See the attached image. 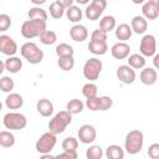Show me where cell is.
<instances>
[{"mask_svg":"<svg viewBox=\"0 0 159 159\" xmlns=\"http://www.w3.org/2000/svg\"><path fill=\"white\" fill-rule=\"evenodd\" d=\"M46 30V21L45 20H35L29 19L22 22L21 25V35L25 39H35L40 37V35Z\"/></svg>","mask_w":159,"mask_h":159,"instance_id":"2","label":"cell"},{"mask_svg":"<svg viewBox=\"0 0 159 159\" xmlns=\"http://www.w3.org/2000/svg\"><path fill=\"white\" fill-rule=\"evenodd\" d=\"M83 107H84V104H83V102H82L81 99L73 98V99H71V101L67 103V106H66V111L70 112V113L73 116V114H78V113H81V112L83 111Z\"/></svg>","mask_w":159,"mask_h":159,"instance_id":"30","label":"cell"},{"mask_svg":"<svg viewBox=\"0 0 159 159\" xmlns=\"http://www.w3.org/2000/svg\"><path fill=\"white\" fill-rule=\"evenodd\" d=\"M153 65L155 70H159V53H155L153 56Z\"/></svg>","mask_w":159,"mask_h":159,"instance_id":"45","label":"cell"},{"mask_svg":"<svg viewBox=\"0 0 159 159\" xmlns=\"http://www.w3.org/2000/svg\"><path fill=\"white\" fill-rule=\"evenodd\" d=\"M106 157L108 159H123L124 158V149L117 144L108 145L106 149Z\"/></svg>","mask_w":159,"mask_h":159,"instance_id":"23","label":"cell"},{"mask_svg":"<svg viewBox=\"0 0 159 159\" xmlns=\"http://www.w3.org/2000/svg\"><path fill=\"white\" fill-rule=\"evenodd\" d=\"M66 17H67L71 22L77 24V22H80V21L82 20L83 12H82V10L80 9V6L72 5V6H70V7L66 9Z\"/></svg>","mask_w":159,"mask_h":159,"instance_id":"21","label":"cell"},{"mask_svg":"<svg viewBox=\"0 0 159 159\" xmlns=\"http://www.w3.org/2000/svg\"><path fill=\"white\" fill-rule=\"evenodd\" d=\"M78 148V139L75 137H67L62 142V149L68 150V152H76Z\"/></svg>","mask_w":159,"mask_h":159,"instance_id":"35","label":"cell"},{"mask_svg":"<svg viewBox=\"0 0 159 159\" xmlns=\"http://www.w3.org/2000/svg\"><path fill=\"white\" fill-rule=\"evenodd\" d=\"M87 159H101L103 157V150L99 145H91L86 152Z\"/></svg>","mask_w":159,"mask_h":159,"instance_id":"37","label":"cell"},{"mask_svg":"<svg viewBox=\"0 0 159 159\" xmlns=\"http://www.w3.org/2000/svg\"><path fill=\"white\" fill-rule=\"evenodd\" d=\"M4 127L10 130H21L27 125V119L24 114L17 112H9L2 118Z\"/></svg>","mask_w":159,"mask_h":159,"instance_id":"5","label":"cell"},{"mask_svg":"<svg viewBox=\"0 0 159 159\" xmlns=\"http://www.w3.org/2000/svg\"><path fill=\"white\" fill-rule=\"evenodd\" d=\"M72 122V114L67 111H60L56 113L48 122V130L57 134H61L65 132V129L71 124Z\"/></svg>","mask_w":159,"mask_h":159,"instance_id":"1","label":"cell"},{"mask_svg":"<svg viewBox=\"0 0 159 159\" xmlns=\"http://www.w3.org/2000/svg\"><path fill=\"white\" fill-rule=\"evenodd\" d=\"M78 139L81 143L83 144H91L96 140V137H97V132H96V128L91 124H83L78 129Z\"/></svg>","mask_w":159,"mask_h":159,"instance_id":"9","label":"cell"},{"mask_svg":"<svg viewBox=\"0 0 159 159\" xmlns=\"http://www.w3.org/2000/svg\"><path fill=\"white\" fill-rule=\"evenodd\" d=\"M55 51H56V55H57L58 57H63V56H73V53H75L73 47H72L71 45L66 43V42H61V43H58V45L56 46Z\"/></svg>","mask_w":159,"mask_h":159,"instance_id":"32","label":"cell"},{"mask_svg":"<svg viewBox=\"0 0 159 159\" xmlns=\"http://www.w3.org/2000/svg\"><path fill=\"white\" fill-rule=\"evenodd\" d=\"M102 61L97 57H92L89 60H87L83 65V76L86 77V80L93 82L96 80H98L101 72H102Z\"/></svg>","mask_w":159,"mask_h":159,"instance_id":"7","label":"cell"},{"mask_svg":"<svg viewBox=\"0 0 159 159\" xmlns=\"http://www.w3.org/2000/svg\"><path fill=\"white\" fill-rule=\"evenodd\" d=\"M21 56L32 65H37L43 60V51L35 42H25L20 48Z\"/></svg>","mask_w":159,"mask_h":159,"instance_id":"4","label":"cell"},{"mask_svg":"<svg viewBox=\"0 0 159 159\" xmlns=\"http://www.w3.org/2000/svg\"><path fill=\"white\" fill-rule=\"evenodd\" d=\"M142 14L147 20H155L159 16V12L157 10V7L150 4L149 1H145L142 6Z\"/></svg>","mask_w":159,"mask_h":159,"instance_id":"24","label":"cell"},{"mask_svg":"<svg viewBox=\"0 0 159 159\" xmlns=\"http://www.w3.org/2000/svg\"><path fill=\"white\" fill-rule=\"evenodd\" d=\"M56 1H58L65 9H67V7H70V6L73 5V1H75V0H56Z\"/></svg>","mask_w":159,"mask_h":159,"instance_id":"44","label":"cell"},{"mask_svg":"<svg viewBox=\"0 0 159 159\" xmlns=\"http://www.w3.org/2000/svg\"><path fill=\"white\" fill-rule=\"evenodd\" d=\"M27 16H29V19H35V20H47V12H46V10H43L42 7H40V6H32V7H30V10H29V12H27Z\"/></svg>","mask_w":159,"mask_h":159,"instance_id":"28","label":"cell"},{"mask_svg":"<svg viewBox=\"0 0 159 159\" xmlns=\"http://www.w3.org/2000/svg\"><path fill=\"white\" fill-rule=\"evenodd\" d=\"M40 42L46 45V46H50V45H53L56 41H57V35L55 31L52 30H45L41 35H40Z\"/></svg>","mask_w":159,"mask_h":159,"instance_id":"31","label":"cell"},{"mask_svg":"<svg viewBox=\"0 0 159 159\" xmlns=\"http://www.w3.org/2000/svg\"><path fill=\"white\" fill-rule=\"evenodd\" d=\"M103 11H104V10H103L102 7H99L98 5H96L94 2L91 1V4H89V5L86 7V10H84V16H86L88 20H91V21H96V20L99 19V16L102 15Z\"/></svg>","mask_w":159,"mask_h":159,"instance_id":"19","label":"cell"},{"mask_svg":"<svg viewBox=\"0 0 159 159\" xmlns=\"http://www.w3.org/2000/svg\"><path fill=\"white\" fill-rule=\"evenodd\" d=\"M56 143H57L56 134L48 130V132L43 133V134L37 139V142H36V144H35V148H36L37 153H40L41 155H42V154H50V153L53 150Z\"/></svg>","mask_w":159,"mask_h":159,"instance_id":"6","label":"cell"},{"mask_svg":"<svg viewBox=\"0 0 159 159\" xmlns=\"http://www.w3.org/2000/svg\"><path fill=\"white\" fill-rule=\"evenodd\" d=\"M5 106L9 109H20L24 106V98L19 93H9L5 98Z\"/></svg>","mask_w":159,"mask_h":159,"instance_id":"17","label":"cell"},{"mask_svg":"<svg viewBox=\"0 0 159 159\" xmlns=\"http://www.w3.org/2000/svg\"><path fill=\"white\" fill-rule=\"evenodd\" d=\"M57 65L62 71H71L75 67V58L73 56H63L58 57Z\"/></svg>","mask_w":159,"mask_h":159,"instance_id":"33","label":"cell"},{"mask_svg":"<svg viewBox=\"0 0 159 159\" xmlns=\"http://www.w3.org/2000/svg\"><path fill=\"white\" fill-rule=\"evenodd\" d=\"M48 11H50V16H51L52 19H56V20L61 19V17L66 14V9H65L58 1L52 2V4L50 5V7H48Z\"/></svg>","mask_w":159,"mask_h":159,"instance_id":"27","label":"cell"},{"mask_svg":"<svg viewBox=\"0 0 159 159\" xmlns=\"http://www.w3.org/2000/svg\"><path fill=\"white\" fill-rule=\"evenodd\" d=\"M148 155L152 159H159V143H153L148 148Z\"/></svg>","mask_w":159,"mask_h":159,"instance_id":"42","label":"cell"},{"mask_svg":"<svg viewBox=\"0 0 159 159\" xmlns=\"http://www.w3.org/2000/svg\"><path fill=\"white\" fill-rule=\"evenodd\" d=\"M128 65L134 70H142L145 66V57L142 53H133L128 56Z\"/></svg>","mask_w":159,"mask_h":159,"instance_id":"22","label":"cell"},{"mask_svg":"<svg viewBox=\"0 0 159 159\" xmlns=\"http://www.w3.org/2000/svg\"><path fill=\"white\" fill-rule=\"evenodd\" d=\"M11 26V17L6 14H1L0 15V31H6L9 27Z\"/></svg>","mask_w":159,"mask_h":159,"instance_id":"40","label":"cell"},{"mask_svg":"<svg viewBox=\"0 0 159 159\" xmlns=\"http://www.w3.org/2000/svg\"><path fill=\"white\" fill-rule=\"evenodd\" d=\"M117 78L124 83V84H130L135 81V71L134 68H132L129 65H122L117 68Z\"/></svg>","mask_w":159,"mask_h":159,"instance_id":"10","label":"cell"},{"mask_svg":"<svg viewBox=\"0 0 159 159\" xmlns=\"http://www.w3.org/2000/svg\"><path fill=\"white\" fill-rule=\"evenodd\" d=\"M99 29L104 30L106 32H109L116 29V19L114 16L106 15L99 20Z\"/></svg>","mask_w":159,"mask_h":159,"instance_id":"29","label":"cell"},{"mask_svg":"<svg viewBox=\"0 0 159 159\" xmlns=\"http://www.w3.org/2000/svg\"><path fill=\"white\" fill-rule=\"evenodd\" d=\"M55 158H67V159H76V158H77V152H68V150H63L61 154H57Z\"/></svg>","mask_w":159,"mask_h":159,"instance_id":"43","label":"cell"},{"mask_svg":"<svg viewBox=\"0 0 159 159\" xmlns=\"http://www.w3.org/2000/svg\"><path fill=\"white\" fill-rule=\"evenodd\" d=\"M34 5H36V6H40V5H42V4H45L46 2V0H30Z\"/></svg>","mask_w":159,"mask_h":159,"instance_id":"46","label":"cell"},{"mask_svg":"<svg viewBox=\"0 0 159 159\" xmlns=\"http://www.w3.org/2000/svg\"><path fill=\"white\" fill-rule=\"evenodd\" d=\"M133 1V4H135V5H140V4H144L147 0H132Z\"/></svg>","mask_w":159,"mask_h":159,"instance_id":"48","label":"cell"},{"mask_svg":"<svg viewBox=\"0 0 159 159\" xmlns=\"http://www.w3.org/2000/svg\"><path fill=\"white\" fill-rule=\"evenodd\" d=\"M147 1H149L150 4H153L154 6H157L158 4H159V0H147Z\"/></svg>","mask_w":159,"mask_h":159,"instance_id":"50","label":"cell"},{"mask_svg":"<svg viewBox=\"0 0 159 159\" xmlns=\"http://www.w3.org/2000/svg\"><path fill=\"white\" fill-rule=\"evenodd\" d=\"M139 51L144 57H152L155 55L157 51V40L153 35L147 34L142 37L140 45H139Z\"/></svg>","mask_w":159,"mask_h":159,"instance_id":"8","label":"cell"},{"mask_svg":"<svg viewBox=\"0 0 159 159\" xmlns=\"http://www.w3.org/2000/svg\"><path fill=\"white\" fill-rule=\"evenodd\" d=\"M5 70L10 73H17L22 68V61L16 56H9L5 61Z\"/></svg>","mask_w":159,"mask_h":159,"instance_id":"18","label":"cell"},{"mask_svg":"<svg viewBox=\"0 0 159 159\" xmlns=\"http://www.w3.org/2000/svg\"><path fill=\"white\" fill-rule=\"evenodd\" d=\"M36 109L42 117H50L53 113V104L47 98H41L36 103Z\"/></svg>","mask_w":159,"mask_h":159,"instance_id":"16","label":"cell"},{"mask_svg":"<svg viewBox=\"0 0 159 159\" xmlns=\"http://www.w3.org/2000/svg\"><path fill=\"white\" fill-rule=\"evenodd\" d=\"M86 107L92 111V112H96V111H101V97L96 96V97H92V98H87L86 101Z\"/></svg>","mask_w":159,"mask_h":159,"instance_id":"38","label":"cell"},{"mask_svg":"<svg viewBox=\"0 0 159 159\" xmlns=\"http://www.w3.org/2000/svg\"><path fill=\"white\" fill-rule=\"evenodd\" d=\"M70 36L76 42H83L88 37V30L81 24H76L70 29Z\"/></svg>","mask_w":159,"mask_h":159,"instance_id":"13","label":"cell"},{"mask_svg":"<svg viewBox=\"0 0 159 159\" xmlns=\"http://www.w3.org/2000/svg\"><path fill=\"white\" fill-rule=\"evenodd\" d=\"M15 87V83H14V80L9 76H2L0 78V89L4 92V93H11V91L14 89Z\"/></svg>","mask_w":159,"mask_h":159,"instance_id":"34","label":"cell"},{"mask_svg":"<svg viewBox=\"0 0 159 159\" xmlns=\"http://www.w3.org/2000/svg\"><path fill=\"white\" fill-rule=\"evenodd\" d=\"M0 51L6 56H14L17 52V43L9 35L0 36Z\"/></svg>","mask_w":159,"mask_h":159,"instance_id":"11","label":"cell"},{"mask_svg":"<svg viewBox=\"0 0 159 159\" xmlns=\"http://www.w3.org/2000/svg\"><path fill=\"white\" fill-rule=\"evenodd\" d=\"M130 27H132L133 32H135V34H138V35H142V34H144V32L147 31V29H148V20H147L143 15H142V16L137 15V16H134V17L132 19V21H130Z\"/></svg>","mask_w":159,"mask_h":159,"instance_id":"15","label":"cell"},{"mask_svg":"<svg viewBox=\"0 0 159 159\" xmlns=\"http://www.w3.org/2000/svg\"><path fill=\"white\" fill-rule=\"evenodd\" d=\"M76 2H78L80 5H86V4H88L89 2V0H75Z\"/></svg>","mask_w":159,"mask_h":159,"instance_id":"47","label":"cell"},{"mask_svg":"<svg viewBox=\"0 0 159 159\" xmlns=\"http://www.w3.org/2000/svg\"><path fill=\"white\" fill-rule=\"evenodd\" d=\"M155 7H157V10H158V12H159V4H158V5L155 6Z\"/></svg>","mask_w":159,"mask_h":159,"instance_id":"51","label":"cell"},{"mask_svg":"<svg viewBox=\"0 0 159 159\" xmlns=\"http://www.w3.org/2000/svg\"><path fill=\"white\" fill-rule=\"evenodd\" d=\"M144 144V135L139 129L130 130L124 139V149L128 154H138L143 149Z\"/></svg>","mask_w":159,"mask_h":159,"instance_id":"3","label":"cell"},{"mask_svg":"<svg viewBox=\"0 0 159 159\" xmlns=\"http://www.w3.org/2000/svg\"><path fill=\"white\" fill-rule=\"evenodd\" d=\"M97 92H98V88L94 83H92L91 81L86 84H83L82 87V94L86 97V98H92V97H96L97 96Z\"/></svg>","mask_w":159,"mask_h":159,"instance_id":"36","label":"cell"},{"mask_svg":"<svg viewBox=\"0 0 159 159\" xmlns=\"http://www.w3.org/2000/svg\"><path fill=\"white\" fill-rule=\"evenodd\" d=\"M111 53H112L113 58H116V60L128 58V56L130 53V46L125 41H119V42H117L112 46Z\"/></svg>","mask_w":159,"mask_h":159,"instance_id":"12","label":"cell"},{"mask_svg":"<svg viewBox=\"0 0 159 159\" xmlns=\"http://www.w3.org/2000/svg\"><path fill=\"white\" fill-rule=\"evenodd\" d=\"M107 34L102 29H97L91 35V41H98V42H107Z\"/></svg>","mask_w":159,"mask_h":159,"instance_id":"39","label":"cell"},{"mask_svg":"<svg viewBox=\"0 0 159 159\" xmlns=\"http://www.w3.org/2000/svg\"><path fill=\"white\" fill-rule=\"evenodd\" d=\"M133 30L128 24H120L116 27V37L119 41H127L132 37Z\"/></svg>","mask_w":159,"mask_h":159,"instance_id":"20","label":"cell"},{"mask_svg":"<svg viewBox=\"0 0 159 159\" xmlns=\"http://www.w3.org/2000/svg\"><path fill=\"white\" fill-rule=\"evenodd\" d=\"M88 51L92 52L93 55H104L108 51V45L107 42H98V41H89L88 43Z\"/></svg>","mask_w":159,"mask_h":159,"instance_id":"25","label":"cell"},{"mask_svg":"<svg viewBox=\"0 0 159 159\" xmlns=\"http://www.w3.org/2000/svg\"><path fill=\"white\" fill-rule=\"evenodd\" d=\"M2 71H5V62L4 61L0 62V72H2Z\"/></svg>","mask_w":159,"mask_h":159,"instance_id":"49","label":"cell"},{"mask_svg":"<svg viewBox=\"0 0 159 159\" xmlns=\"http://www.w3.org/2000/svg\"><path fill=\"white\" fill-rule=\"evenodd\" d=\"M113 106V99L109 96H102L101 97V111H108Z\"/></svg>","mask_w":159,"mask_h":159,"instance_id":"41","label":"cell"},{"mask_svg":"<svg viewBox=\"0 0 159 159\" xmlns=\"http://www.w3.org/2000/svg\"><path fill=\"white\" fill-rule=\"evenodd\" d=\"M158 80L157 70L153 67H144L140 72V82L145 86H153Z\"/></svg>","mask_w":159,"mask_h":159,"instance_id":"14","label":"cell"},{"mask_svg":"<svg viewBox=\"0 0 159 159\" xmlns=\"http://www.w3.org/2000/svg\"><path fill=\"white\" fill-rule=\"evenodd\" d=\"M15 144V135L9 130L0 132V145L2 148H11Z\"/></svg>","mask_w":159,"mask_h":159,"instance_id":"26","label":"cell"}]
</instances>
